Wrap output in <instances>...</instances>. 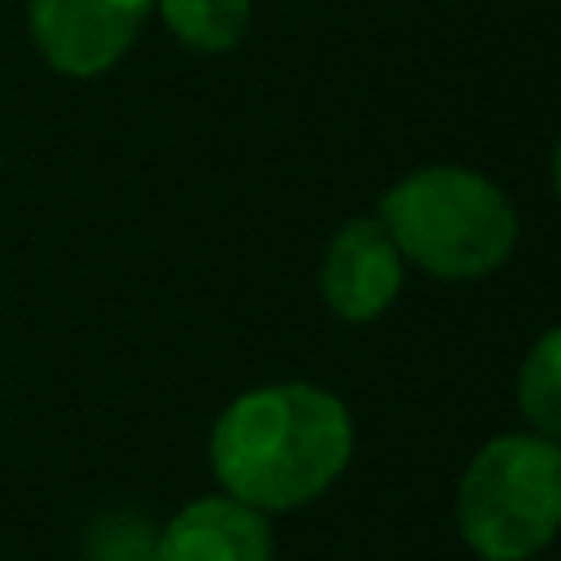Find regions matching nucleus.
Listing matches in <instances>:
<instances>
[{"mask_svg": "<svg viewBox=\"0 0 561 561\" xmlns=\"http://www.w3.org/2000/svg\"><path fill=\"white\" fill-rule=\"evenodd\" d=\"M403 285V254L377 215L346 219L320 263V294L333 316L351 324L377 320Z\"/></svg>", "mask_w": 561, "mask_h": 561, "instance_id": "5", "label": "nucleus"}, {"mask_svg": "<svg viewBox=\"0 0 561 561\" xmlns=\"http://www.w3.org/2000/svg\"><path fill=\"white\" fill-rule=\"evenodd\" d=\"M83 561H158V526L131 504H110L83 530Z\"/></svg>", "mask_w": 561, "mask_h": 561, "instance_id": "9", "label": "nucleus"}, {"mask_svg": "<svg viewBox=\"0 0 561 561\" xmlns=\"http://www.w3.org/2000/svg\"><path fill=\"white\" fill-rule=\"evenodd\" d=\"M355 451L346 403L307 381H272L237 394L210 430L219 486L259 513H289L324 495Z\"/></svg>", "mask_w": 561, "mask_h": 561, "instance_id": "1", "label": "nucleus"}, {"mask_svg": "<svg viewBox=\"0 0 561 561\" xmlns=\"http://www.w3.org/2000/svg\"><path fill=\"white\" fill-rule=\"evenodd\" d=\"M552 188H557V197H561V136H557V145H552Z\"/></svg>", "mask_w": 561, "mask_h": 561, "instance_id": "10", "label": "nucleus"}, {"mask_svg": "<svg viewBox=\"0 0 561 561\" xmlns=\"http://www.w3.org/2000/svg\"><path fill=\"white\" fill-rule=\"evenodd\" d=\"M158 0H26L35 53L70 79L105 75L127 57Z\"/></svg>", "mask_w": 561, "mask_h": 561, "instance_id": "4", "label": "nucleus"}, {"mask_svg": "<svg viewBox=\"0 0 561 561\" xmlns=\"http://www.w3.org/2000/svg\"><path fill=\"white\" fill-rule=\"evenodd\" d=\"M167 31L193 53H232L250 31V0H158Z\"/></svg>", "mask_w": 561, "mask_h": 561, "instance_id": "7", "label": "nucleus"}, {"mask_svg": "<svg viewBox=\"0 0 561 561\" xmlns=\"http://www.w3.org/2000/svg\"><path fill=\"white\" fill-rule=\"evenodd\" d=\"M517 408L535 434L561 443V324L543 329L517 368Z\"/></svg>", "mask_w": 561, "mask_h": 561, "instance_id": "8", "label": "nucleus"}, {"mask_svg": "<svg viewBox=\"0 0 561 561\" xmlns=\"http://www.w3.org/2000/svg\"><path fill=\"white\" fill-rule=\"evenodd\" d=\"M377 219L403 263L438 280L491 276L517 245V210L504 188L469 167H421L386 188Z\"/></svg>", "mask_w": 561, "mask_h": 561, "instance_id": "2", "label": "nucleus"}, {"mask_svg": "<svg viewBox=\"0 0 561 561\" xmlns=\"http://www.w3.org/2000/svg\"><path fill=\"white\" fill-rule=\"evenodd\" d=\"M158 561H272L267 513L237 495H202L158 530Z\"/></svg>", "mask_w": 561, "mask_h": 561, "instance_id": "6", "label": "nucleus"}, {"mask_svg": "<svg viewBox=\"0 0 561 561\" xmlns=\"http://www.w3.org/2000/svg\"><path fill=\"white\" fill-rule=\"evenodd\" d=\"M456 526L482 561H530L561 530V443L500 434L473 451L456 486Z\"/></svg>", "mask_w": 561, "mask_h": 561, "instance_id": "3", "label": "nucleus"}]
</instances>
